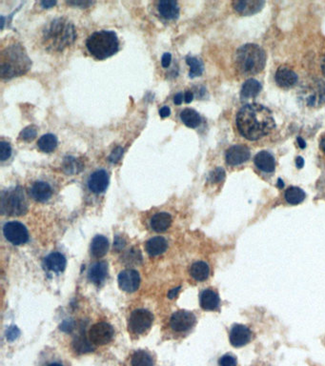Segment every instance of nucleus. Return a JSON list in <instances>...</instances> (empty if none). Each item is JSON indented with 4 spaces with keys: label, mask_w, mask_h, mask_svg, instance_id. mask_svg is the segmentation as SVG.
I'll use <instances>...</instances> for the list:
<instances>
[{
    "label": "nucleus",
    "mask_w": 325,
    "mask_h": 366,
    "mask_svg": "<svg viewBox=\"0 0 325 366\" xmlns=\"http://www.w3.org/2000/svg\"><path fill=\"white\" fill-rule=\"evenodd\" d=\"M237 127L241 136L253 141L271 134L276 128V121L267 107L251 103L244 105L238 112Z\"/></svg>",
    "instance_id": "f257e3e1"
},
{
    "label": "nucleus",
    "mask_w": 325,
    "mask_h": 366,
    "mask_svg": "<svg viewBox=\"0 0 325 366\" xmlns=\"http://www.w3.org/2000/svg\"><path fill=\"white\" fill-rule=\"evenodd\" d=\"M43 44L48 51L62 52L76 39V31L73 23L66 18H55L43 31Z\"/></svg>",
    "instance_id": "f03ea898"
},
{
    "label": "nucleus",
    "mask_w": 325,
    "mask_h": 366,
    "mask_svg": "<svg viewBox=\"0 0 325 366\" xmlns=\"http://www.w3.org/2000/svg\"><path fill=\"white\" fill-rule=\"evenodd\" d=\"M31 59L20 44L6 47L0 56V74L3 79H10L25 74L31 69Z\"/></svg>",
    "instance_id": "7ed1b4c3"
},
{
    "label": "nucleus",
    "mask_w": 325,
    "mask_h": 366,
    "mask_svg": "<svg viewBox=\"0 0 325 366\" xmlns=\"http://www.w3.org/2000/svg\"><path fill=\"white\" fill-rule=\"evenodd\" d=\"M236 68L243 75H255L263 71L266 54L259 45L245 44L236 53Z\"/></svg>",
    "instance_id": "20e7f679"
},
{
    "label": "nucleus",
    "mask_w": 325,
    "mask_h": 366,
    "mask_svg": "<svg viewBox=\"0 0 325 366\" xmlns=\"http://www.w3.org/2000/svg\"><path fill=\"white\" fill-rule=\"evenodd\" d=\"M86 47L94 58L103 60L117 52L119 41L115 31L102 30L95 31L88 37Z\"/></svg>",
    "instance_id": "39448f33"
},
{
    "label": "nucleus",
    "mask_w": 325,
    "mask_h": 366,
    "mask_svg": "<svg viewBox=\"0 0 325 366\" xmlns=\"http://www.w3.org/2000/svg\"><path fill=\"white\" fill-rule=\"evenodd\" d=\"M28 210V203L25 198L24 190L16 186L3 191L1 194V213L10 217L25 215Z\"/></svg>",
    "instance_id": "423d86ee"
},
{
    "label": "nucleus",
    "mask_w": 325,
    "mask_h": 366,
    "mask_svg": "<svg viewBox=\"0 0 325 366\" xmlns=\"http://www.w3.org/2000/svg\"><path fill=\"white\" fill-rule=\"evenodd\" d=\"M299 99L307 108H321L325 105V83L313 80L304 84L299 92Z\"/></svg>",
    "instance_id": "0eeeda50"
},
{
    "label": "nucleus",
    "mask_w": 325,
    "mask_h": 366,
    "mask_svg": "<svg viewBox=\"0 0 325 366\" xmlns=\"http://www.w3.org/2000/svg\"><path fill=\"white\" fill-rule=\"evenodd\" d=\"M153 321L154 317L151 312L145 309H137L130 316L128 328L135 335H142L151 328Z\"/></svg>",
    "instance_id": "6e6552de"
},
{
    "label": "nucleus",
    "mask_w": 325,
    "mask_h": 366,
    "mask_svg": "<svg viewBox=\"0 0 325 366\" xmlns=\"http://www.w3.org/2000/svg\"><path fill=\"white\" fill-rule=\"evenodd\" d=\"M3 234L6 240L13 245H22L29 241L27 228L18 221L7 222L3 227Z\"/></svg>",
    "instance_id": "1a4fd4ad"
},
{
    "label": "nucleus",
    "mask_w": 325,
    "mask_h": 366,
    "mask_svg": "<svg viewBox=\"0 0 325 366\" xmlns=\"http://www.w3.org/2000/svg\"><path fill=\"white\" fill-rule=\"evenodd\" d=\"M115 334L112 325L107 323H97L93 325L88 333V338L94 346H104L109 344Z\"/></svg>",
    "instance_id": "9d476101"
},
{
    "label": "nucleus",
    "mask_w": 325,
    "mask_h": 366,
    "mask_svg": "<svg viewBox=\"0 0 325 366\" xmlns=\"http://www.w3.org/2000/svg\"><path fill=\"white\" fill-rule=\"evenodd\" d=\"M196 324V316L192 312L180 310L172 315L170 320L171 328L178 333L186 332Z\"/></svg>",
    "instance_id": "9b49d317"
},
{
    "label": "nucleus",
    "mask_w": 325,
    "mask_h": 366,
    "mask_svg": "<svg viewBox=\"0 0 325 366\" xmlns=\"http://www.w3.org/2000/svg\"><path fill=\"white\" fill-rule=\"evenodd\" d=\"M140 284V277L136 270L126 269L118 275L119 288L127 293H134Z\"/></svg>",
    "instance_id": "f8f14e48"
},
{
    "label": "nucleus",
    "mask_w": 325,
    "mask_h": 366,
    "mask_svg": "<svg viewBox=\"0 0 325 366\" xmlns=\"http://www.w3.org/2000/svg\"><path fill=\"white\" fill-rule=\"evenodd\" d=\"M251 156L248 147L244 145H234L231 146L225 155L226 162L231 166H237L246 162Z\"/></svg>",
    "instance_id": "ddd939ff"
},
{
    "label": "nucleus",
    "mask_w": 325,
    "mask_h": 366,
    "mask_svg": "<svg viewBox=\"0 0 325 366\" xmlns=\"http://www.w3.org/2000/svg\"><path fill=\"white\" fill-rule=\"evenodd\" d=\"M265 2L262 0H238L232 2V6L241 15L249 16L258 13L264 7Z\"/></svg>",
    "instance_id": "4468645a"
},
{
    "label": "nucleus",
    "mask_w": 325,
    "mask_h": 366,
    "mask_svg": "<svg viewBox=\"0 0 325 366\" xmlns=\"http://www.w3.org/2000/svg\"><path fill=\"white\" fill-rule=\"evenodd\" d=\"M276 82L283 89H290L298 82V75L289 67L283 65L276 72Z\"/></svg>",
    "instance_id": "2eb2a0df"
},
{
    "label": "nucleus",
    "mask_w": 325,
    "mask_h": 366,
    "mask_svg": "<svg viewBox=\"0 0 325 366\" xmlns=\"http://www.w3.org/2000/svg\"><path fill=\"white\" fill-rule=\"evenodd\" d=\"M251 331L242 325H235L230 331V343L234 347H242L251 341Z\"/></svg>",
    "instance_id": "dca6fc26"
},
{
    "label": "nucleus",
    "mask_w": 325,
    "mask_h": 366,
    "mask_svg": "<svg viewBox=\"0 0 325 366\" xmlns=\"http://www.w3.org/2000/svg\"><path fill=\"white\" fill-rule=\"evenodd\" d=\"M109 185V175L105 170H97L88 179V187L94 194H101Z\"/></svg>",
    "instance_id": "f3484780"
},
{
    "label": "nucleus",
    "mask_w": 325,
    "mask_h": 366,
    "mask_svg": "<svg viewBox=\"0 0 325 366\" xmlns=\"http://www.w3.org/2000/svg\"><path fill=\"white\" fill-rule=\"evenodd\" d=\"M51 186L45 181H36L30 188V196L38 202H45L52 197Z\"/></svg>",
    "instance_id": "a211bd4d"
},
{
    "label": "nucleus",
    "mask_w": 325,
    "mask_h": 366,
    "mask_svg": "<svg viewBox=\"0 0 325 366\" xmlns=\"http://www.w3.org/2000/svg\"><path fill=\"white\" fill-rule=\"evenodd\" d=\"M199 303L202 309L206 311H215L220 306V297L214 290L205 289L200 294Z\"/></svg>",
    "instance_id": "6ab92c4d"
},
{
    "label": "nucleus",
    "mask_w": 325,
    "mask_h": 366,
    "mask_svg": "<svg viewBox=\"0 0 325 366\" xmlns=\"http://www.w3.org/2000/svg\"><path fill=\"white\" fill-rule=\"evenodd\" d=\"M254 162L257 168H259L262 172L272 173L276 168L275 158L272 155L266 151H262L254 157Z\"/></svg>",
    "instance_id": "aec40b11"
},
{
    "label": "nucleus",
    "mask_w": 325,
    "mask_h": 366,
    "mask_svg": "<svg viewBox=\"0 0 325 366\" xmlns=\"http://www.w3.org/2000/svg\"><path fill=\"white\" fill-rule=\"evenodd\" d=\"M107 275H108L107 262H99L94 263L90 268L88 273V278L91 283H94L95 285H99L100 283L104 282L105 279L107 278Z\"/></svg>",
    "instance_id": "412c9836"
},
{
    "label": "nucleus",
    "mask_w": 325,
    "mask_h": 366,
    "mask_svg": "<svg viewBox=\"0 0 325 366\" xmlns=\"http://www.w3.org/2000/svg\"><path fill=\"white\" fill-rule=\"evenodd\" d=\"M157 9L162 17L165 19H176L179 14L178 2L173 0H163L158 2Z\"/></svg>",
    "instance_id": "4be33fe9"
},
{
    "label": "nucleus",
    "mask_w": 325,
    "mask_h": 366,
    "mask_svg": "<svg viewBox=\"0 0 325 366\" xmlns=\"http://www.w3.org/2000/svg\"><path fill=\"white\" fill-rule=\"evenodd\" d=\"M45 265L52 272H63L66 267V259L61 253L54 252L45 259Z\"/></svg>",
    "instance_id": "5701e85b"
},
{
    "label": "nucleus",
    "mask_w": 325,
    "mask_h": 366,
    "mask_svg": "<svg viewBox=\"0 0 325 366\" xmlns=\"http://www.w3.org/2000/svg\"><path fill=\"white\" fill-rule=\"evenodd\" d=\"M73 350L77 354H84L94 351V345L90 342L89 338L87 339L85 330H80L78 335L75 336L73 342Z\"/></svg>",
    "instance_id": "b1692460"
},
{
    "label": "nucleus",
    "mask_w": 325,
    "mask_h": 366,
    "mask_svg": "<svg viewBox=\"0 0 325 366\" xmlns=\"http://www.w3.org/2000/svg\"><path fill=\"white\" fill-rule=\"evenodd\" d=\"M168 243L162 237H155L150 239L145 244L146 251L151 257H157L163 254L167 249Z\"/></svg>",
    "instance_id": "393cba45"
},
{
    "label": "nucleus",
    "mask_w": 325,
    "mask_h": 366,
    "mask_svg": "<svg viewBox=\"0 0 325 366\" xmlns=\"http://www.w3.org/2000/svg\"><path fill=\"white\" fill-rule=\"evenodd\" d=\"M172 224V217L170 214L162 212L157 213L151 220V227L157 233H162L167 230Z\"/></svg>",
    "instance_id": "a878e982"
},
{
    "label": "nucleus",
    "mask_w": 325,
    "mask_h": 366,
    "mask_svg": "<svg viewBox=\"0 0 325 366\" xmlns=\"http://www.w3.org/2000/svg\"><path fill=\"white\" fill-rule=\"evenodd\" d=\"M109 249V241L103 236H96L91 243V254L95 259L104 257Z\"/></svg>",
    "instance_id": "bb28decb"
},
{
    "label": "nucleus",
    "mask_w": 325,
    "mask_h": 366,
    "mask_svg": "<svg viewBox=\"0 0 325 366\" xmlns=\"http://www.w3.org/2000/svg\"><path fill=\"white\" fill-rule=\"evenodd\" d=\"M210 268L208 264L204 262H195L190 269V275L198 282H203L208 279Z\"/></svg>",
    "instance_id": "cd10ccee"
},
{
    "label": "nucleus",
    "mask_w": 325,
    "mask_h": 366,
    "mask_svg": "<svg viewBox=\"0 0 325 366\" xmlns=\"http://www.w3.org/2000/svg\"><path fill=\"white\" fill-rule=\"evenodd\" d=\"M262 84L260 83L258 80L250 78L248 80H246L244 84L242 85L241 90V95L243 98H250V97H255L258 94H260V92L262 91Z\"/></svg>",
    "instance_id": "c85d7f7f"
},
{
    "label": "nucleus",
    "mask_w": 325,
    "mask_h": 366,
    "mask_svg": "<svg viewBox=\"0 0 325 366\" xmlns=\"http://www.w3.org/2000/svg\"><path fill=\"white\" fill-rule=\"evenodd\" d=\"M180 118L189 128H197L201 123V117L198 112L192 109H185L181 112Z\"/></svg>",
    "instance_id": "c756f323"
},
{
    "label": "nucleus",
    "mask_w": 325,
    "mask_h": 366,
    "mask_svg": "<svg viewBox=\"0 0 325 366\" xmlns=\"http://www.w3.org/2000/svg\"><path fill=\"white\" fill-rule=\"evenodd\" d=\"M61 167L67 175H73L79 173L83 169V163L75 157H66L63 159Z\"/></svg>",
    "instance_id": "7c9ffc66"
},
{
    "label": "nucleus",
    "mask_w": 325,
    "mask_h": 366,
    "mask_svg": "<svg viewBox=\"0 0 325 366\" xmlns=\"http://www.w3.org/2000/svg\"><path fill=\"white\" fill-rule=\"evenodd\" d=\"M284 198L285 200L292 205H297L300 204L304 201L305 199V193L304 190H302L299 187H289L285 191L284 194Z\"/></svg>",
    "instance_id": "2f4dec72"
},
{
    "label": "nucleus",
    "mask_w": 325,
    "mask_h": 366,
    "mask_svg": "<svg viewBox=\"0 0 325 366\" xmlns=\"http://www.w3.org/2000/svg\"><path fill=\"white\" fill-rule=\"evenodd\" d=\"M39 150L44 153H51L55 150L57 146V138L52 134H47L42 136L37 142Z\"/></svg>",
    "instance_id": "473e14b6"
},
{
    "label": "nucleus",
    "mask_w": 325,
    "mask_h": 366,
    "mask_svg": "<svg viewBox=\"0 0 325 366\" xmlns=\"http://www.w3.org/2000/svg\"><path fill=\"white\" fill-rule=\"evenodd\" d=\"M131 365L132 366H154V360L146 351L138 350L132 357Z\"/></svg>",
    "instance_id": "72a5a7b5"
},
{
    "label": "nucleus",
    "mask_w": 325,
    "mask_h": 366,
    "mask_svg": "<svg viewBox=\"0 0 325 366\" xmlns=\"http://www.w3.org/2000/svg\"><path fill=\"white\" fill-rule=\"evenodd\" d=\"M186 63L190 66L189 76L191 78L199 76V75H201V73H203V64L197 57L187 56L186 57Z\"/></svg>",
    "instance_id": "f704fd0d"
},
{
    "label": "nucleus",
    "mask_w": 325,
    "mask_h": 366,
    "mask_svg": "<svg viewBox=\"0 0 325 366\" xmlns=\"http://www.w3.org/2000/svg\"><path fill=\"white\" fill-rule=\"evenodd\" d=\"M36 129L32 126L26 127L25 129H23L19 134V139L24 140V141H31L34 139V137L36 136Z\"/></svg>",
    "instance_id": "c9c22d12"
},
{
    "label": "nucleus",
    "mask_w": 325,
    "mask_h": 366,
    "mask_svg": "<svg viewBox=\"0 0 325 366\" xmlns=\"http://www.w3.org/2000/svg\"><path fill=\"white\" fill-rule=\"evenodd\" d=\"M225 178V171L222 168L215 169L209 176V180L212 183H218L222 181Z\"/></svg>",
    "instance_id": "e433bc0d"
},
{
    "label": "nucleus",
    "mask_w": 325,
    "mask_h": 366,
    "mask_svg": "<svg viewBox=\"0 0 325 366\" xmlns=\"http://www.w3.org/2000/svg\"><path fill=\"white\" fill-rule=\"evenodd\" d=\"M142 260V257H141V254L138 250H134L132 249L131 251H128V253L126 254L125 261L130 262V263H138V262H141Z\"/></svg>",
    "instance_id": "4c0bfd02"
},
{
    "label": "nucleus",
    "mask_w": 325,
    "mask_h": 366,
    "mask_svg": "<svg viewBox=\"0 0 325 366\" xmlns=\"http://www.w3.org/2000/svg\"><path fill=\"white\" fill-rule=\"evenodd\" d=\"M1 154H0V159L1 161H5L8 158H10L11 155V148L8 142L5 141H1Z\"/></svg>",
    "instance_id": "58836bf2"
},
{
    "label": "nucleus",
    "mask_w": 325,
    "mask_h": 366,
    "mask_svg": "<svg viewBox=\"0 0 325 366\" xmlns=\"http://www.w3.org/2000/svg\"><path fill=\"white\" fill-rule=\"evenodd\" d=\"M237 365H238V361L236 357L232 356V355H224L221 357L219 361L220 366H237Z\"/></svg>",
    "instance_id": "ea45409f"
},
{
    "label": "nucleus",
    "mask_w": 325,
    "mask_h": 366,
    "mask_svg": "<svg viewBox=\"0 0 325 366\" xmlns=\"http://www.w3.org/2000/svg\"><path fill=\"white\" fill-rule=\"evenodd\" d=\"M123 153H124V150L123 148L120 146L115 147V149L113 150V152L111 153L110 157H109V160L112 162V163H116L118 162L121 157L123 156Z\"/></svg>",
    "instance_id": "a19ab883"
},
{
    "label": "nucleus",
    "mask_w": 325,
    "mask_h": 366,
    "mask_svg": "<svg viewBox=\"0 0 325 366\" xmlns=\"http://www.w3.org/2000/svg\"><path fill=\"white\" fill-rule=\"evenodd\" d=\"M20 334V331L18 330V328L16 326H11L8 330H7V340L9 342H13L14 340H16L18 338V336Z\"/></svg>",
    "instance_id": "79ce46f5"
},
{
    "label": "nucleus",
    "mask_w": 325,
    "mask_h": 366,
    "mask_svg": "<svg viewBox=\"0 0 325 366\" xmlns=\"http://www.w3.org/2000/svg\"><path fill=\"white\" fill-rule=\"evenodd\" d=\"M126 241L123 238H120L118 236L115 237V241L114 242V248L117 251L122 250L125 247Z\"/></svg>",
    "instance_id": "37998d69"
},
{
    "label": "nucleus",
    "mask_w": 325,
    "mask_h": 366,
    "mask_svg": "<svg viewBox=\"0 0 325 366\" xmlns=\"http://www.w3.org/2000/svg\"><path fill=\"white\" fill-rule=\"evenodd\" d=\"M172 61V55L169 52H165L161 58V65L163 68H168Z\"/></svg>",
    "instance_id": "c03bdc74"
},
{
    "label": "nucleus",
    "mask_w": 325,
    "mask_h": 366,
    "mask_svg": "<svg viewBox=\"0 0 325 366\" xmlns=\"http://www.w3.org/2000/svg\"><path fill=\"white\" fill-rule=\"evenodd\" d=\"M67 3L69 5H73V6H81L82 8L88 7L89 5H92V2H87V1H70Z\"/></svg>",
    "instance_id": "a18cd8bd"
},
{
    "label": "nucleus",
    "mask_w": 325,
    "mask_h": 366,
    "mask_svg": "<svg viewBox=\"0 0 325 366\" xmlns=\"http://www.w3.org/2000/svg\"><path fill=\"white\" fill-rule=\"evenodd\" d=\"M159 115L161 117H168L169 115H171V110L168 106H163L160 110H159Z\"/></svg>",
    "instance_id": "49530a36"
},
{
    "label": "nucleus",
    "mask_w": 325,
    "mask_h": 366,
    "mask_svg": "<svg viewBox=\"0 0 325 366\" xmlns=\"http://www.w3.org/2000/svg\"><path fill=\"white\" fill-rule=\"evenodd\" d=\"M73 325L71 324V322H64L63 325H61V330L65 331V332H71L73 330Z\"/></svg>",
    "instance_id": "de8ad7c7"
},
{
    "label": "nucleus",
    "mask_w": 325,
    "mask_h": 366,
    "mask_svg": "<svg viewBox=\"0 0 325 366\" xmlns=\"http://www.w3.org/2000/svg\"><path fill=\"white\" fill-rule=\"evenodd\" d=\"M183 99H184L183 94L182 93H178L174 97V102H175V104L176 105H180L183 102Z\"/></svg>",
    "instance_id": "09e8293b"
},
{
    "label": "nucleus",
    "mask_w": 325,
    "mask_h": 366,
    "mask_svg": "<svg viewBox=\"0 0 325 366\" xmlns=\"http://www.w3.org/2000/svg\"><path fill=\"white\" fill-rule=\"evenodd\" d=\"M55 4H56V1H42V2H40V5L42 7L46 8V9L52 8Z\"/></svg>",
    "instance_id": "8fccbe9b"
},
{
    "label": "nucleus",
    "mask_w": 325,
    "mask_h": 366,
    "mask_svg": "<svg viewBox=\"0 0 325 366\" xmlns=\"http://www.w3.org/2000/svg\"><path fill=\"white\" fill-rule=\"evenodd\" d=\"M193 99H194V94L191 91H186L184 94V101L186 103H190L193 101Z\"/></svg>",
    "instance_id": "3c124183"
},
{
    "label": "nucleus",
    "mask_w": 325,
    "mask_h": 366,
    "mask_svg": "<svg viewBox=\"0 0 325 366\" xmlns=\"http://www.w3.org/2000/svg\"><path fill=\"white\" fill-rule=\"evenodd\" d=\"M179 290H180V286H179V287H177V288H175V289L170 290V291H169V293H168V298H169V299H171V300H172V299H175V298L178 296Z\"/></svg>",
    "instance_id": "603ef678"
},
{
    "label": "nucleus",
    "mask_w": 325,
    "mask_h": 366,
    "mask_svg": "<svg viewBox=\"0 0 325 366\" xmlns=\"http://www.w3.org/2000/svg\"><path fill=\"white\" fill-rule=\"evenodd\" d=\"M296 165H297V167L299 168V169H302V168L304 167V158L302 157H297V158H296Z\"/></svg>",
    "instance_id": "864d4df0"
},
{
    "label": "nucleus",
    "mask_w": 325,
    "mask_h": 366,
    "mask_svg": "<svg viewBox=\"0 0 325 366\" xmlns=\"http://www.w3.org/2000/svg\"><path fill=\"white\" fill-rule=\"evenodd\" d=\"M298 143H299V146L303 148V149L306 147V142L304 141V138H302V137H298Z\"/></svg>",
    "instance_id": "5fc2aeb1"
},
{
    "label": "nucleus",
    "mask_w": 325,
    "mask_h": 366,
    "mask_svg": "<svg viewBox=\"0 0 325 366\" xmlns=\"http://www.w3.org/2000/svg\"><path fill=\"white\" fill-rule=\"evenodd\" d=\"M320 146H321V149H322V151H323V153L325 154V135L322 137V140H321V144H320Z\"/></svg>",
    "instance_id": "6e6d98bb"
},
{
    "label": "nucleus",
    "mask_w": 325,
    "mask_h": 366,
    "mask_svg": "<svg viewBox=\"0 0 325 366\" xmlns=\"http://www.w3.org/2000/svg\"><path fill=\"white\" fill-rule=\"evenodd\" d=\"M278 187L281 189L284 187V183H283V179H282V178H280V179L278 180Z\"/></svg>",
    "instance_id": "4d7b16f0"
},
{
    "label": "nucleus",
    "mask_w": 325,
    "mask_h": 366,
    "mask_svg": "<svg viewBox=\"0 0 325 366\" xmlns=\"http://www.w3.org/2000/svg\"><path fill=\"white\" fill-rule=\"evenodd\" d=\"M322 70H323V73H324L325 77V58L323 59V63H322Z\"/></svg>",
    "instance_id": "13d9d810"
},
{
    "label": "nucleus",
    "mask_w": 325,
    "mask_h": 366,
    "mask_svg": "<svg viewBox=\"0 0 325 366\" xmlns=\"http://www.w3.org/2000/svg\"><path fill=\"white\" fill-rule=\"evenodd\" d=\"M47 366H62L60 364H58V363H52V364H50V365H48Z\"/></svg>",
    "instance_id": "bf43d9fd"
}]
</instances>
